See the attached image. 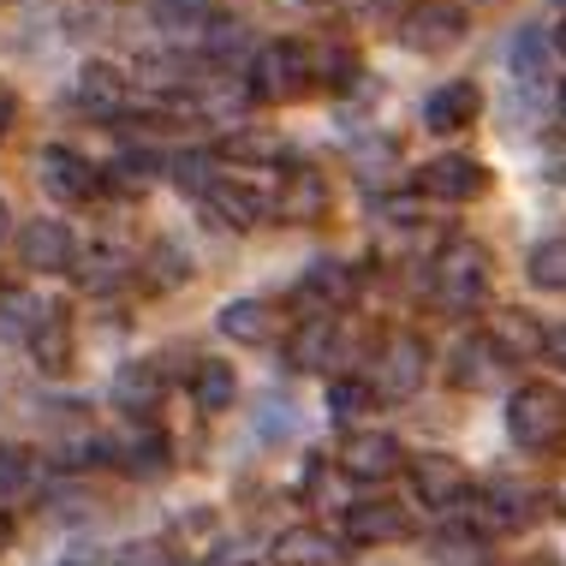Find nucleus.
<instances>
[{
    "mask_svg": "<svg viewBox=\"0 0 566 566\" xmlns=\"http://www.w3.org/2000/svg\"><path fill=\"white\" fill-rule=\"evenodd\" d=\"M507 436L525 453H548L566 436V394L555 388V381H525V388H513V400H507Z\"/></svg>",
    "mask_w": 566,
    "mask_h": 566,
    "instance_id": "nucleus-1",
    "label": "nucleus"
},
{
    "mask_svg": "<svg viewBox=\"0 0 566 566\" xmlns=\"http://www.w3.org/2000/svg\"><path fill=\"white\" fill-rule=\"evenodd\" d=\"M436 293L448 311H478V304L489 298V251L478 239H453V244H441V256H436Z\"/></svg>",
    "mask_w": 566,
    "mask_h": 566,
    "instance_id": "nucleus-2",
    "label": "nucleus"
},
{
    "mask_svg": "<svg viewBox=\"0 0 566 566\" xmlns=\"http://www.w3.org/2000/svg\"><path fill=\"white\" fill-rule=\"evenodd\" d=\"M423 381H430V346L418 334H388L370 364V394L381 406H394V400H411Z\"/></svg>",
    "mask_w": 566,
    "mask_h": 566,
    "instance_id": "nucleus-3",
    "label": "nucleus"
},
{
    "mask_svg": "<svg viewBox=\"0 0 566 566\" xmlns=\"http://www.w3.org/2000/svg\"><path fill=\"white\" fill-rule=\"evenodd\" d=\"M304 78H311V54L298 49V42H269V49H256L251 72H244V96L251 102H293Z\"/></svg>",
    "mask_w": 566,
    "mask_h": 566,
    "instance_id": "nucleus-4",
    "label": "nucleus"
},
{
    "mask_svg": "<svg viewBox=\"0 0 566 566\" xmlns=\"http://www.w3.org/2000/svg\"><path fill=\"white\" fill-rule=\"evenodd\" d=\"M400 42L411 54L459 49V42H465V12H459L453 0H418V7H406V19H400Z\"/></svg>",
    "mask_w": 566,
    "mask_h": 566,
    "instance_id": "nucleus-5",
    "label": "nucleus"
},
{
    "mask_svg": "<svg viewBox=\"0 0 566 566\" xmlns=\"http://www.w3.org/2000/svg\"><path fill=\"white\" fill-rule=\"evenodd\" d=\"M19 256H24V269H36V274L78 269V233H72V221H60V216L24 221V233H19Z\"/></svg>",
    "mask_w": 566,
    "mask_h": 566,
    "instance_id": "nucleus-6",
    "label": "nucleus"
},
{
    "mask_svg": "<svg viewBox=\"0 0 566 566\" xmlns=\"http://www.w3.org/2000/svg\"><path fill=\"white\" fill-rule=\"evenodd\" d=\"M36 179H42V191L60 197V203H90V197L102 191V174L90 167L78 149H66V144H49L36 156Z\"/></svg>",
    "mask_w": 566,
    "mask_h": 566,
    "instance_id": "nucleus-7",
    "label": "nucleus"
},
{
    "mask_svg": "<svg viewBox=\"0 0 566 566\" xmlns=\"http://www.w3.org/2000/svg\"><path fill=\"white\" fill-rule=\"evenodd\" d=\"M411 489H418V501L423 507H465L478 489H471V478H465V465L459 459H448V453H423V459H411Z\"/></svg>",
    "mask_w": 566,
    "mask_h": 566,
    "instance_id": "nucleus-8",
    "label": "nucleus"
},
{
    "mask_svg": "<svg viewBox=\"0 0 566 566\" xmlns=\"http://www.w3.org/2000/svg\"><path fill=\"white\" fill-rule=\"evenodd\" d=\"M400 441H394L388 430H358V436H346L340 441V459L334 465L346 471V478H358V483H381V478H394L400 471Z\"/></svg>",
    "mask_w": 566,
    "mask_h": 566,
    "instance_id": "nucleus-9",
    "label": "nucleus"
},
{
    "mask_svg": "<svg viewBox=\"0 0 566 566\" xmlns=\"http://www.w3.org/2000/svg\"><path fill=\"white\" fill-rule=\"evenodd\" d=\"M483 186H489V174L471 156H441L430 167H418V191L436 197V203H471V197H483Z\"/></svg>",
    "mask_w": 566,
    "mask_h": 566,
    "instance_id": "nucleus-10",
    "label": "nucleus"
},
{
    "mask_svg": "<svg viewBox=\"0 0 566 566\" xmlns=\"http://www.w3.org/2000/svg\"><path fill=\"white\" fill-rule=\"evenodd\" d=\"M501 370H507V358H501V346L489 340V334H465V340L453 346V358H448V376H453V388H465V394H483V388H495Z\"/></svg>",
    "mask_w": 566,
    "mask_h": 566,
    "instance_id": "nucleus-11",
    "label": "nucleus"
},
{
    "mask_svg": "<svg viewBox=\"0 0 566 566\" xmlns=\"http://www.w3.org/2000/svg\"><path fill=\"white\" fill-rule=\"evenodd\" d=\"M161 394H167V376H161L156 358H137V364H126V370L114 376V406L132 411L137 423H149L161 411Z\"/></svg>",
    "mask_w": 566,
    "mask_h": 566,
    "instance_id": "nucleus-12",
    "label": "nucleus"
},
{
    "mask_svg": "<svg viewBox=\"0 0 566 566\" xmlns=\"http://www.w3.org/2000/svg\"><path fill=\"white\" fill-rule=\"evenodd\" d=\"M478 114H483V90L471 78L441 84L436 96L423 102V126L430 132H465V126H478Z\"/></svg>",
    "mask_w": 566,
    "mask_h": 566,
    "instance_id": "nucleus-13",
    "label": "nucleus"
},
{
    "mask_svg": "<svg viewBox=\"0 0 566 566\" xmlns=\"http://www.w3.org/2000/svg\"><path fill=\"white\" fill-rule=\"evenodd\" d=\"M203 203L216 209L227 227H239V233H251V227L269 221V197L251 186V179H216V186L203 191Z\"/></svg>",
    "mask_w": 566,
    "mask_h": 566,
    "instance_id": "nucleus-14",
    "label": "nucleus"
},
{
    "mask_svg": "<svg viewBox=\"0 0 566 566\" xmlns=\"http://www.w3.org/2000/svg\"><path fill=\"white\" fill-rule=\"evenodd\" d=\"M465 507H478V537H489V531H518L531 518V489H518V483H489L483 495H471Z\"/></svg>",
    "mask_w": 566,
    "mask_h": 566,
    "instance_id": "nucleus-15",
    "label": "nucleus"
},
{
    "mask_svg": "<svg viewBox=\"0 0 566 566\" xmlns=\"http://www.w3.org/2000/svg\"><path fill=\"white\" fill-rule=\"evenodd\" d=\"M340 555H346L340 537H328V531H316V525H293V531H281V537L269 543L274 566H334Z\"/></svg>",
    "mask_w": 566,
    "mask_h": 566,
    "instance_id": "nucleus-16",
    "label": "nucleus"
},
{
    "mask_svg": "<svg viewBox=\"0 0 566 566\" xmlns=\"http://www.w3.org/2000/svg\"><path fill=\"white\" fill-rule=\"evenodd\" d=\"M489 340L501 346V358H507V364H525V358H537V352L548 346V334L537 328V316L501 311V316H489Z\"/></svg>",
    "mask_w": 566,
    "mask_h": 566,
    "instance_id": "nucleus-17",
    "label": "nucleus"
},
{
    "mask_svg": "<svg viewBox=\"0 0 566 566\" xmlns=\"http://www.w3.org/2000/svg\"><path fill=\"white\" fill-rule=\"evenodd\" d=\"M78 108L90 114V119H114L119 108H126V78H119L114 66H84L78 72Z\"/></svg>",
    "mask_w": 566,
    "mask_h": 566,
    "instance_id": "nucleus-18",
    "label": "nucleus"
},
{
    "mask_svg": "<svg viewBox=\"0 0 566 566\" xmlns=\"http://www.w3.org/2000/svg\"><path fill=\"white\" fill-rule=\"evenodd\" d=\"M406 537V518L388 507V501H358L346 507V543H394Z\"/></svg>",
    "mask_w": 566,
    "mask_h": 566,
    "instance_id": "nucleus-19",
    "label": "nucleus"
},
{
    "mask_svg": "<svg viewBox=\"0 0 566 566\" xmlns=\"http://www.w3.org/2000/svg\"><path fill=\"white\" fill-rule=\"evenodd\" d=\"M191 400L197 411H227L239 400V376H233V364H221V358H203L191 370Z\"/></svg>",
    "mask_w": 566,
    "mask_h": 566,
    "instance_id": "nucleus-20",
    "label": "nucleus"
},
{
    "mask_svg": "<svg viewBox=\"0 0 566 566\" xmlns=\"http://www.w3.org/2000/svg\"><path fill=\"white\" fill-rule=\"evenodd\" d=\"M221 334H227V340H239V346H263L274 334V311L263 298H233L221 311Z\"/></svg>",
    "mask_w": 566,
    "mask_h": 566,
    "instance_id": "nucleus-21",
    "label": "nucleus"
},
{
    "mask_svg": "<svg viewBox=\"0 0 566 566\" xmlns=\"http://www.w3.org/2000/svg\"><path fill=\"white\" fill-rule=\"evenodd\" d=\"M286 364H293V370H323V364H334V323L328 316L298 323V334L286 340Z\"/></svg>",
    "mask_w": 566,
    "mask_h": 566,
    "instance_id": "nucleus-22",
    "label": "nucleus"
},
{
    "mask_svg": "<svg viewBox=\"0 0 566 566\" xmlns=\"http://www.w3.org/2000/svg\"><path fill=\"white\" fill-rule=\"evenodd\" d=\"M352 293H358V274H352L346 263H316L311 274H304V298H316L323 311H346Z\"/></svg>",
    "mask_w": 566,
    "mask_h": 566,
    "instance_id": "nucleus-23",
    "label": "nucleus"
},
{
    "mask_svg": "<svg viewBox=\"0 0 566 566\" xmlns=\"http://www.w3.org/2000/svg\"><path fill=\"white\" fill-rule=\"evenodd\" d=\"M507 66H513V78L525 84V90H537L543 78H548V36L537 24H525L513 36V49H507Z\"/></svg>",
    "mask_w": 566,
    "mask_h": 566,
    "instance_id": "nucleus-24",
    "label": "nucleus"
},
{
    "mask_svg": "<svg viewBox=\"0 0 566 566\" xmlns=\"http://www.w3.org/2000/svg\"><path fill=\"white\" fill-rule=\"evenodd\" d=\"M24 346H30V358H36L49 376H54V370H66V364H72V334H66V316H60V311H49Z\"/></svg>",
    "mask_w": 566,
    "mask_h": 566,
    "instance_id": "nucleus-25",
    "label": "nucleus"
},
{
    "mask_svg": "<svg viewBox=\"0 0 566 566\" xmlns=\"http://www.w3.org/2000/svg\"><path fill=\"white\" fill-rule=\"evenodd\" d=\"M167 459H174V448H167V436H161V430H137L126 448H119V465H126L132 478H161Z\"/></svg>",
    "mask_w": 566,
    "mask_h": 566,
    "instance_id": "nucleus-26",
    "label": "nucleus"
},
{
    "mask_svg": "<svg viewBox=\"0 0 566 566\" xmlns=\"http://www.w3.org/2000/svg\"><path fill=\"white\" fill-rule=\"evenodd\" d=\"M525 274H531V286H537V293H566V233L543 239L537 251L525 256Z\"/></svg>",
    "mask_w": 566,
    "mask_h": 566,
    "instance_id": "nucleus-27",
    "label": "nucleus"
},
{
    "mask_svg": "<svg viewBox=\"0 0 566 566\" xmlns=\"http://www.w3.org/2000/svg\"><path fill=\"white\" fill-rule=\"evenodd\" d=\"M126 274H132L126 251H90L84 269H78V286L84 293H114V286H126Z\"/></svg>",
    "mask_w": 566,
    "mask_h": 566,
    "instance_id": "nucleus-28",
    "label": "nucleus"
},
{
    "mask_svg": "<svg viewBox=\"0 0 566 566\" xmlns=\"http://www.w3.org/2000/svg\"><path fill=\"white\" fill-rule=\"evenodd\" d=\"M149 24L156 30H203L209 0H149Z\"/></svg>",
    "mask_w": 566,
    "mask_h": 566,
    "instance_id": "nucleus-29",
    "label": "nucleus"
},
{
    "mask_svg": "<svg viewBox=\"0 0 566 566\" xmlns=\"http://www.w3.org/2000/svg\"><path fill=\"white\" fill-rule=\"evenodd\" d=\"M352 72H358V60H352L340 42H328V49L311 54V78H323V84H352Z\"/></svg>",
    "mask_w": 566,
    "mask_h": 566,
    "instance_id": "nucleus-30",
    "label": "nucleus"
},
{
    "mask_svg": "<svg viewBox=\"0 0 566 566\" xmlns=\"http://www.w3.org/2000/svg\"><path fill=\"white\" fill-rule=\"evenodd\" d=\"M376 400V394H370V381H334V388H328V411H334V418H358V411L364 406H370Z\"/></svg>",
    "mask_w": 566,
    "mask_h": 566,
    "instance_id": "nucleus-31",
    "label": "nucleus"
},
{
    "mask_svg": "<svg viewBox=\"0 0 566 566\" xmlns=\"http://www.w3.org/2000/svg\"><path fill=\"white\" fill-rule=\"evenodd\" d=\"M24 483H30V459L19 448H0V507H7V501H19Z\"/></svg>",
    "mask_w": 566,
    "mask_h": 566,
    "instance_id": "nucleus-32",
    "label": "nucleus"
},
{
    "mask_svg": "<svg viewBox=\"0 0 566 566\" xmlns=\"http://www.w3.org/2000/svg\"><path fill=\"white\" fill-rule=\"evenodd\" d=\"M436 548H441V560H448V566H478L483 560V537H478V531H448Z\"/></svg>",
    "mask_w": 566,
    "mask_h": 566,
    "instance_id": "nucleus-33",
    "label": "nucleus"
},
{
    "mask_svg": "<svg viewBox=\"0 0 566 566\" xmlns=\"http://www.w3.org/2000/svg\"><path fill=\"white\" fill-rule=\"evenodd\" d=\"M108 566H174V560H167L161 543H126V548L108 555Z\"/></svg>",
    "mask_w": 566,
    "mask_h": 566,
    "instance_id": "nucleus-34",
    "label": "nucleus"
},
{
    "mask_svg": "<svg viewBox=\"0 0 566 566\" xmlns=\"http://www.w3.org/2000/svg\"><path fill=\"white\" fill-rule=\"evenodd\" d=\"M286 209H293V216H316V209H323V186H316V174H298V186L286 191Z\"/></svg>",
    "mask_w": 566,
    "mask_h": 566,
    "instance_id": "nucleus-35",
    "label": "nucleus"
},
{
    "mask_svg": "<svg viewBox=\"0 0 566 566\" xmlns=\"http://www.w3.org/2000/svg\"><path fill=\"white\" fill-rule=\"evenodd\" d=\"M256 423H263V436H286V430H293V418H286L281 400H263V418H256Z\"/></svg>",
    "mask_w": 566,
    "mask_h": 566,
    "instance_id": "nucleus-36",
    "label": "nucleus"
},
{
    "mask_svg": "<svg viewBox=\"0 0 566 566\" xmlns=\"http://www.w3.org/2000/svg\"><path fill=\"white\" fill-rule=\"evenodd\" d=\"M12 119H19V96H12V90H7V84H0V132H7V126H12Z\"/></svg>",
    "mask_w": 566,
    "mask_h": 566,
    "instance_id": "nucleus-37",
    "label": "nucleus"
},
{
    "mask_svg": "<svg viewBox=\"0 0 566 566\" xmlns=\"http://www.w3.org/2000/svg\"><path fill=\"white\" fill-rule=\"evenodd\" d=\"M543 358H555V364H560V370H566V328H555V334H548V346H543Z\"/></svg>",
    "mask_w": 566,
    "mask_h": 566,
    "instance_id": "nucleus-38",
    "label": "nucleus"
},
{
    "mask_svg": "<svg viewBox=\"0 0 566 566\" xmlns=\"http://www.w3.org/2000/svg\"><path fill=\"white\" fill-rule=\"evenodd\" d=\"M555 108H560V119H566V78H560V90H555Z\"/></svg>",
    "mask_w": 566,
    "mask_h": 566,
    "instance_id": "nucleus-39",
    "label": "nucleus"
},
{
    "mask_svg": "<svg viewBox=\"0 0 566 566\" xmlns=\"http://www.w3.org/2000/svg\"><path fill=\"white\" fill-rule=\"evenodd\" d=\"M555 49L566 54V19H560V30H555Z\"/></svg>",
    "mask_w": 566,
    "mask_h": 566,
    "instance_id": "nucleus-40",
    "label": "nucleus"
},
{
    "mask_svg": "<svg viewBox=\"0 0 566 566\" xmlns=\"http://www.w3.org/2000/svg\"><path fill=\"white\" fill-rule=\"evenodd\" d=\"M7 537H12V525H7V518H0V548H7Z\"/></svg>",
    "mask_w": 566,
    "mask_h": 566,
    "instance_id": "nucleus-41",
    "label": "nucleus"
},
{
    "mask_svg": "<svg viewBox=\"0 0 566 566\" xmlns=\"http://www.w3.org/2000/svg\"><path fill=\"white\" fill-rule=\"evenodd\" d=\"M0 233H7V203H0Z\"/></svg>",
    "mask_w": 566,
    "mask_h": 566,
    "instance_id": "nucleus-42",
    "label": "nucleus"
},
{
    "mask_svg": "<svg viewBox=\"0 0 566 566\" xmlns=\"http://www.w3.org/2000/svg\"><path fill=\"white\" fill-rule=\"evenodd\" d=\"M346 7H376V0H346Z\"/></svg>",
    "mask_w": 566,
    "mask_h": 566,
    "instance_id": "nucleus-43",
    "label": "nucleus"
},
{
    "mask_svg": "<svg viewBox=\"0 0 566 566\" xmlns=\"http://www.w3.org/2000/svg\"><path fill=\"white\" fill-rule=\"evenodd\" d=\"M483 7H501V0H483Z\"/></svg>",
    "mask_w": 566,
    "mask_h": 566,
    "instance_id": "nucleus-44",
    "label": "nucleus"
}]
</instances>
